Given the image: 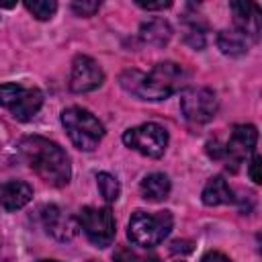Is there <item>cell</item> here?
Wrapping results in <instances>:
<instances>
[{"label": "cell", "instance_id": "cell-1", "mask_svg": "<svg viewBox=\"0 0 262 262\" xmlns=\"http://www.w3.org/2000/svg\"><path fill=\"white\" fill-rule=\"evenodd\" d=\"M186 72L176 61H160L151 72L143 74L139 70H125L119 76V84L133 96L141 100H164L180 90Z\"/></svg>", "mask_w": 262, "mask_h": 262}, {"label": "cell", "instance_id": "cell-2", "mask_svg": "<svg viewBox=\"0 0 262 262\" xmlns=\"http://www.w3.org/2000/svg\"><path fill=\"white\" fill-rule=\"evenodd\" d=\"M23 158L31 170L51 186H66L72 176V166L68 154L51 139L41 135H27L18 143Z\"/></svg>", "mask_w": 262, "mask_h": 262}, {"label": "cell", "instance_id": "cell-3", "mask_svg": "<svg viewBox=\"0 0 262 262\" xmlns=\"http://www.w3.org/2000/svg\"><path fill=\"white\" fill-rule=\"evenodd\" d=\"M61 125L72 143L82 151H92L104 137L102 123L82 106H70L61 113Z\"/></svg>", "mask_w": 262, "mask_h": 262}, {"label": "cell", "instance_id": "cell-4", "mask_svg": "<svg viewBox=\"0 0 262 262\" xmlns=\"http://www.w3.org/2000/svg\"><path fill=\"white\" fill-rule=\"evenodd\" d=\"M172 225H174V217L170 211H158V213L135 211L129 219L127 235L135 246L154 248L168 237Z\"/></svg>", "mask_w": 262, "mask_h": 262}, {"label": "cell", "instance_id": "cell-5", "mask_svg": "<svg viewBox=\"0 0 262 262\" xmlns=\"http://www.w3.org/2000/svg\"><path fill=\"white\" fill-rule=\"evenodd\" d=\"M78 223L96 248H106L115 239V217L108 207H82Z\"/></svg>", "mask_w": 262, "mask_h": 262}, {"label": "cell", "instance_id": "cell-6", "mask_svg": "<svg viewBox=\"0 0 262 262\" xmlns=\"http://www.w3.org/2000/svg\"><path fill=\"white\" fill-rule=\"evenodd\" d=\"M123 143L147 158H162L168 147V131L158 123H143L127 129Z\"/></svg>", "mask_w": 262, "mask_h": 262}, {"label": "cell", "instance_id": "cell-7", "mask_svg": "<svg viewBox=\"0 0 262 262\" xmlns=\"http://www.w3.org/2000/svg\"><path fill=\"white\" fill-rule=\"evenodd\" d=\"M180 108H182V115L186 117V121H190L194 125H203V123H209L217 115L219 100L211 88L192 86L182 92Z\"/></svg>", "mask_w": 262, "mask_h": 262}, {"label": "cell", "instance_id": "cell-8", "mask_svg": "<svg viewBox=\"0 0 262 262\" xmlns=\"http://www.w3.org/2000/svg\"><path fill=\"white\" fill-rule=\"evenodd\" d=\"M104 82V72L102 68L88 55H76L72 61V72H70V90L76 94L92 92L100 88Z\"/></svg>", "mask_w": 262, "mask_h": 262}, {"label": "cell", "instance_id": "cell-9", "mask_svg": "<svg viewBox=\"0 0 262 262\" xmlns=\"http://www.w3.org/2000/svg\"><path fill=\"white\" fill-rule=\"evenodd\" d=\"M256 141H258V129L254 125H235L231 129L229 141L223 147V158H225L227 166L231 164V170L233 172L254 151Z\"/></svg>", "mask_w": 262, "mask_h": 262}, {"label": "cell", "instance_id": "cell-10", "mask_svg": "<svg viewBox=\"0 0 262 262\" xmlns=\"http://www.w3.org/2000/svg\"><path fill=\"white\" fill-rule=\"evenodd\" d=\"M41 223L45 227V231L59 239V242H70L76 233H78V225L74 221V217H70L68 213H63L57 205H45L41 207Z\"/></svg>", "mask_w": 262, "mask_h": 262}, {"label": "cell", "instance_id": "cell-11", "mask_svg": "<svg viewBox=\"0 0 262 262\" xmlns=\"http://www.w3.org/2000/svg\"><path fill=\"white\" fill-rule=\"evenodd\" d=\"M233 10V20L235 29L242 31L248 39L256 41L260 33V10L252 2H231L229 4Z\"/></svg>", "mask_w": 262, "mask_h": 262}, {"label": "cell", "instance_id": "cell-12", "mask_svg": "<svg viewBox=\"0 0 262 262\" xmlns=\"http://www.w3.org/2000/svg\"><path fill=\"white\" fill-rule=\"evenodd\" d=\"M31 199H33V188L23 180H6L0 184V207L6 211H18Z\"/></svg>", "mask_w": 262, "mask_h": 262}, {"label": "cell", "instance_id": "cell-13", "mask_svg": "<svg viewBox=\"0 0 262 262\" xmlns=\"http://www.w3.org/2000/svg\"><path fill=\"white\" fill-rule=\"evenodd\" d=\"M43 106V92L39 88H25L16 102L10 106V113L16 121H31Z\"/></svg>", "mask_w": 262, "mask_h": 262}, {"label": "cell", "instance_id": "cell-14", "mask_svg": "<svg viewBox=\"0 0 262 262\" xmlns=\"http://www.w3.org/2000/svg\"><path fill=\"white\" fill-rule=\"evenodd\" d=\"M139 37L147 45L164 47L172 39V27L164 18H149L139 27Z\"/></svg>", "mask_w": 262, "mask_h": 262}, {"label": "cell", "instance_id": "cell-15", "mask_svg": "<svg viewBox=\"0 0 262 262\" xmlns=\"http://www.w3.org/2000/svg\"><path fill=\"white\" fill-rule=\"evenodd\" d=\"M170 194V178L162 172H151L141 180V196L151 203H160Z\"/></svg>", "mask_w": 262, "mask_h": 262}, {"label": "cell", "instance_id": "cell-16", "mask_svg": "<svg viewBox=\"0 0 262 262\" xmlns=\"http://www.w3.org/2000/svg\"><path fill=\"white\" fill-rule=\"evenodd\" d=\"M203 203L207 207H217V205H227L233 201V192L223 176H213L205 188H203Z\"/></svg>", "mask_w": 262, "mask_h": 262}, {"label": "cell", "instance_id": "cell-17", "mask_svg": "<svg viewBox=\"0 0 262 262\" xmlns=\"http://www.w3.org/2000/svg\"><path fill=\"white\" fill-rule=\"evenodd\" d=\"M217 47L221 49V53L237 57V55H244L248 51L250 39L237 29H225L217 35Z\"/></svg>", "mask_w": 262, "mask_h": 262}, {"label": "cell", "instance_id": "cell-18", "mask_svg": "<svg viewBox=\"0 0 262 262\" xmlns=\"http://www.w3.org/2000/svg\"><path fill=\"white\" fill-rule=\"evenodd\" d=\"M205 23L194 14V16H186V33H184V39L190 47L194 49H203L205 47Z\"/></svg>", "mask_w": 262, "mask_h": 262}, {"label": "cell", "instance_id": "cell-19", "mask_svg": "<svg viewBox=\"0 0 262 262\" xmlns=\"http://www.w3.org/2000/svg\"><path fill=\"white\" fill-rule=\"evenodd\" d=\"M96 184H98V190L102 194V199L106 203H115L119 199V192H121V186H119V180L108 174V172H98L96 174Z\"/></svg>", "mask_w": 262, "mask_h": 262}, {"label": "cell", "instance_id": "cell-20", "mask_svg": "<svg viewBox=\"0 0 262 262\" xmlns=\"http://www.w3.org/2000/svg\"><path fill=\"white\" fill-rule=\"evenodd\" d=\"M25 8L37 18V20H49L55 10H57V2L55 0H27L25 2Z\"/></svg>", "mask_w": 262, "mask_h": 262}, {"label": "cell", "instance_id": "cell-21", "mask_svg": "<svg viewBox=\"0 0 262 262\" xmlns=\"http://www.w3.org/2000/svg\"><path fill=\"white\" fill-rule=\"evenodd\" d=\"M113 260L115 262H158V256L137 252V250H133L129 246H121L119 250H115Z\"/></svg>", "mask_w": 262, "mask_h": 262}, {"label": "cell", "instance_id": "cell-22", "mask_svg": "<svg viewBox=\"0 0 262 262\" xmlns=\"http://www.w3.org/2000/svg\"><path fill=\"white\" fill-rule=\"evenodd\" d=\"M23 86L20 84H14V82H6V84H0V106H6L10 108L16 98L23 94Z\"/></svg>", "mask_w": 262, "mask_h": 262}, {"label": "cell", "instance_id": "cell-23", "mask_svg": "<svg viewBox=\"0 0 262 262\" xmlns=\"http://www.w3.org/2000/svg\"><path fill=\"white\" fill-rule=\"evenodd\" d=\"M100 8V2H94V0H76L72 2V10L78 14V16H92L94 12H98Z\"/></svg>", "mask_w": 262, "mask_h": 262}, {"label": "cell", "instance_id": "cell-24", "mask_svg": "<svg viewBox=\"0 0 262 262\" xmlns=\"http://www.w3.org/2000/svg\"><path fill=\"white\" fill-rule=\"evenodd\" d=\"M260 162H262V158L256 154V156H252V162H250V166H248V174H250V178H252L254 184H260V182H262V176H260Z\"/></svg>", "mask_w": 262, "mask_h": 262}, {"label": "cell", "instance_id": "cell-25", "mask_svg": "<svg viewBox=\"0 0 262 262\" xmlns=\"http://www.w3.org/2000/svg\"><path fill=\"white\" fill-rule=\"evenodd\" d=\"M135 4L139 8H145V10H164V8H170L172 2L170 0H160V2H145V0H135Z\"/></svg>", "mask_w": 262, "mask_h": 262}, {"label": "cell", "instance_id": "cell-26", "mask_svg": "<svg viewBox=\"0 0 262 262\" xmlns=\"http://www.w3.org/2000/svg\"><path fill=\"white\" fill-rule=\"evenodd\" d=\"M201 262H231V260L225 254H221V252H207L201 258Z\"/></svg>", "mask_w": 262, "mask_h": 262}, {"label": "cell", "instance_id": "cell-27", "mask_svg": "<svg viewBox=\"0 0 262 262\" xmlns=\"http://www.w3.org/2000/svg\"><path fill=\"white\" fill-rule=\"evenodd\" d=\"M39 262H57V260H39Z\"/></svg>", "mask_w": 262, "mask_h": 262}, {"label": "cell", "instance_id": "cell-28", "mask_svg": "<svg viewBox=\"0 0 262 262\" xmlns=\"http://www.w3.org/2000/svg\"><path fill=\"white\" fill-rule=\"evenodd\" d=\"M88 262H98V260H88Z\"/></svg>", "mask_w": 262, "mask_h": 262}]
</instances>
